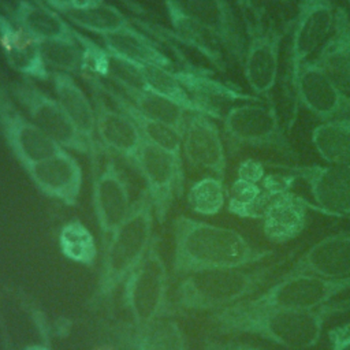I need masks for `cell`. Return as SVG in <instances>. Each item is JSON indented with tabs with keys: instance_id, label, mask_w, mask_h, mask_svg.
Instances as JSON below:
<instances>
[{
	"instance_id": "1",
	"label": "cell",
	"mask_w": 350,
	"mask_h": 350,
	"mask_svg": "<svg viewBox=\"0 0 350 350\" xmlns=\"http://www.w3.org/2000/svg\"><path fill=\"white\" fill-rule=\"evenodd\" d=\"M346 310L347 299L308 310L243 309L230 305L211 312L208 321L216 335H254L282 347L305 350L319 343L328 317Z\"/></svg>"
},
{
	"instance_id": "2",
	"label": "cell",
	"mask_w": 350,
	"mask_h": 350,
	"mask_svg": "<svg viewBox=\"0 0 350 350\" xmlns=\"http://www.w3.org/2000/svg\"><path fill=\"white\" fill-rule=\"evenodd\" d=\"M172 273L183 278L191 273L243 268L260 262L273 250L253 246L232 228L179 215L172 221Z\"/></svg>"
},
{
	"instance_id": "3",
	"label": "cell",
	"mask_w": 350,
	"mask_h": 350,
	"mask_svg": "<svg viewBox=\"0 0 350 350\" xmlns=\"http://www.w3.org/2000/svg\"><path fill=\"white\" fill-rule=\"evenodd\" d=\"M154 219L152 201L142 190L126 219L104 241L101 268L90 299L93 309L111 302L115 291L142 261L154 239Z\"/></svg>"
},
{
	"instance_id": "4",
	"label": "cell",
	"mask_w": 350,
	"mask_h": 350,
	"mask_svg": "<svg viewBox=\"0 0 350 350\" xmlns=\"http://www.w3.org/2000/svg\"><path fill=\"white\" fill-rule=\"evenodd\" d=\"M171 25L187 36L213 63L221 64L220 46L242 67L245 31L228 0H163Z\"/></svg>"
},
{
	"instance_id": "5",
	"label": "cell",
	"mask_w": 350,
	"mask_h": 350,
	"mask_svg": "<svg viewBox=\"0 0 350 350\" xmlns=\"http://www.w3.org/2000/svg\"><path fill=\"white\" fill-rule=\"evenodd\" d=\"M295 252L273 264L252 271L226 268L180 278L175 288V309L185 312H216L257 294Z\"/></svg>"
},
{
	"instance_id": "6",
	"label": "cell",
	"mask_w": 350,
	"mask_h": 350,
	"mask_svg": "<svg viewBox=\"0 0 350 350\" xmlns=\"http://www.w3.org/2000/svg\"><path fill=\"white\" fill-rule=\"evenodd\" d=\"M223 134L231 153L243 148H267L298 160L272 101H242L223 116Z\"/></svg>"
},
{
	"instance_id": "7",
	"label": "cell",
	"mask_w": 350,
	"mask_h": 350,
	"mask_svg": "<svg viewBox=\"0 0 350 350\" xmlns=\"http://www.w3.org/2000/svg\"><path fill=\"white\" fill-rule=\"evenodd\" d=\"M122 302L135 325H146L175 313L168 297V271L156 237L142 261L124 279Z\"/></svg>"
},
{
	"instance_id": "8",
	"label": "cell",
	"mask_w": 350,
	"mask_h": 350,
	"mask_svg": "<svg viewBox=\"0 0 350 350\" xmlns=\"http://www.w3.org/2000/svg\"><path fill=\"white\" fill-rule=\"evenodd\" d=\"M290 30V22L279 27L272 19L264 16V11H256L243 19L245 55L243 77L253 94L258 98H269L276 85L279 72L280 46L284 36Z\"/></svg>"
},
{
	"instance_id": "9",
	"label": "cell",
	"mask_w": 350,
	"mask_h": 350,
	"mask_svg": "<svg viewBox=\"0 0 350 350\" xmlns=\"http://www.w3.org/2000/svg\"><path fill=\"white\" fill-rule=\"evenodd\" d=\"M350 290V276L327 279L308 273L280 275L273 284L234 305L243 309H316Z\"/></svg>"
},
{
	"instance_id": "10",
	"label": "cell",
	"mask_w": 350,
	"mask_h": 350,
	"mask_svg": "<svg viewBox=\"0 0 350 350\" xmlns=\"http://www.w3.org/2000/svg\"><path fill=\"white\" fill-rule=\"evenodd\" d=\"M336 7L332 0H299L290 21V45L286 70V92L293 97L297 74L306 60L319 51L334 29Z\"/></svg>"
},
{
	"instance_id": "11",
	"label": "cell",
	"mask_w": 350,
	"mask_h": 350,
	"mask_svg": "<svg viewBox=\"0 0 350 350\" xmlns=\"http://www.w3.org/2000/svg\"><path fill=\"white\" fill-rule=\"evenodd\" d=\"M10 90L29 119L53 142L66 150L89 156V148L79 135L56 97L41 90L33 79L22 77L12 81Z\"/></svg>"
},
{
	"instance_id": "12",
	"label": "cell",
	"mask_w": 350,
	"mask_h": 350,
	"mask_svg": "<svg viewBox=\"0 0 350 350\" xmlns=\"http://www.w3.org/2000/svg\"><path fill=\"white\" fill-rule=\"evenodd\" d=\"M0 133L23 170L56 153L60 146L45 135L15 100L0 75Z\"/></svg>"
},
{
	"instance_id": "13",
	"label": "cell",
	"mask_w": 350,
	"mask_h": 350,
	"mask_svg": "<svg viewBox=\"0 0 350 350\" xmlns=\"http://www.w3.org/2000/svg\"><path fill=\"white\" fill-rule=\"evenodd\" d=\"M133 165L144 179L156 220L164 223L174 201L183 194V161L145 141Z\"/></svg>"
},
{
	"instance_id": "14",
	"label": "cell",
	"mask_w": 350,
	"mask_h": 350,
	"mask_svg": "<svg viewBox=\"0 0 350 350\" xmlns=\"http://www.w3.org/2000/svg\"><path fill=\"white\" fill-rule=\"evenodd\" d=\"M291 100L294 112L301 107L321 123L350 116V93L342 90L313 59L302 63Z\"/></svg>"
},
{
	"instance_id": "15",
	"label": "cell",
	"mask_w": 350,
	"mask_h": 350,
	"mask_svg": "<svg viewBox=\"0 0 350 350\" xmlns=\"http://www.w3.org/2000/svg\"><path fill=\"white\" fill-rule=\"evenodd\" d=\"M271 167L290 171L302 179L324 215L350 217V167L335 164H280L271 163Z\"/></svg>"
},
{
	"instance_id": "16",
	"label": "cell",
	"mask_w": 350,
	"mask_h": 350,
	"mask_svg": "<svg viewBox=\"0 0 350 350\" xmlns=\"http://www.w3.org/2000/svg\"><path fill=\"white\" fill-rule=\"evenodd\" d=\"M109 350H190L187 336L172 316L146 325L119 320L107 328Z\"/></svg>"
},
{
	"instance_id": "17",
	"label": "cell",
	"mask_w": 350,
	"mask_h": 350,
	"mask_svg": "<svg viewBox=\"0 0 350 350\" xmlns=\"http://www.w3.org/2000/svg\"><path fill=\"white\" fill-rule=\"evenodd\" d=\"M36 189L51 200H56L66 206L78 202L83 175L77 159L60 148L52 156L40 160L25 168Z\"/></svg>"
},
{
	"instance_id": "18",
	"label": "cell",
	"mask_w": 350,
	"mask_h": 350,
	"mask_svg": "<svg viewBox=\"0 0 350 350\" xmlns=\"http://www.w3.org/2000/svg\"><path fill=\"white\" fill-rule=\"evenodd\" d=\"M182 154L191 167L206 170L224 180L227 156L213 118L205 113H187L182 131Z\"/></svg>"
},
{
	"instance_id": "19",
	"label": "cell",
	"mask_w": 350,
	"mask_h": 350,
	"mask_svg": "<svg viewBox=\"0 0 350 350\" xmlns=\"http://www.w3.org/2000/svg\"><path fill=\"white\" fill-rule=\"evenodd\" d=\"M92 204L98 230L105 241L126 219L133 204L127 183L111 159L93 174Z\"/></svg>"
},
{
	"instance_id": "20",
	"label": "cell",
	"mask_w": 350,
	"mask_h": 350,
	"mask_svg": "<svg viewBox=\"0 0 350 350\" xmlns=\"http://www.w3.org/2000/svg\"><path fill=\"white\" fill-rule=\"evenodd\" d=\"M89 85L93 90L92 101L96 113V133L101 148L113 152L133 165L145 142L141 133L124 112L111 105L109 100H105V96L97 86Z\"/></svg>"
},
{
	"instance_id": "21",
	"label": "cell",
	"mask_w": 350,
	"mask_h": 350,
	"mask_svg": "<svg viewBox=\"0 0 350 350\" xmlns=\"http://www.w3.org/2000/svg\"><path fill=\"white\" fill-rule=\"evenodd\" d=\"M52 85L55 97L59 100L60 105L66 111L71 123L85 139L89 148V157L92 167H94L93 174L100 168L97 164L100 156V142L96 133V113L92 97H89L72 75L59 71H52Z\"/></svg>"
},
{
	"instance_id": "22",
	"label": "cell",
	"mask_w": 350,
	"mask_h": 350,
	"mask_svg": "<svg viewBox=\"0 0 350 350\" xmlns=\"http://www.w3.org/2000/svg\"><path fill=\"white\" fill-rule=\"evenodd\" d=\"M308 273L327 279L350 276V230L331 234L306 249L284 275Z\"/></svg>"
},
{
	"instance_id": "23",
	"label": "cell",
	"mask_w": 350,
	"mask_h": 350,
	"mask_svg": "<svg viewBox=\"0 0 350 350\" xmlns=\"http://www.w3.org/2000/svg\"><path fill=\"white\" fill-rule=\"evenodd\" d=\"M0 49L7 64L19 75L38 81L51 79L52 71L42 59L40 44L7 14H0Z\"/></svg>"
},
{
	"instance_id": "24",
	"label": "cell",
	"mask_w": 350,
	"mask_h": 350,
	"mask_svg": "<svg viewBox=\"0 0 350 350\" xmlns=\"http://www.w3.org/2000/svg\"><path fill=\"white\" fill-rule=\"evenodd\" d=\"M83 78L88 81V83H93L97 86L101 93L111 101L112 105H115L118 109L124 112L133 123L137 126L138 131L141 133L144 141L164 149L165 152L171 153L174 157L178 160L183 161V154H182V135L174 130L172 127L157 122L141 111H138L123 94L122 92L115 88L111 83H105L100 79L98 75L90 74V72H83Z\"/></svg>"
},
{
	"instance_id": "25",
	"label": "cell",
	"mask_w": 350,
	"mask_h": 350,
	"mask_svg": "<svg viewBox=\"0 0 350 350\" xmlns=\"http://www.w3.org/2000/svg\"><path fill=\"white\" fill-rule=\"evenodd\" d=\"M313 205L304 197L287 191L271 200L262 215V232L276 245L298 238L308 223V209Z\"/></svg>"
},
{
	"instance_id": "26",
	"label": "cell",
	"mask_w": 350,
	"mask_h": 350,
	"mask_svg": "<svg viewBox=\"0 0 350 350\" xmlns=\"http://www.w3.org/2000/svg\"><path fill=\"white\" fill-rule=\"evenodd\" d=\"M60 15L71 26L85 31L107 36L133 26L130 19L115 5L103 1L93 5L75 7L67 0H34Z\"/></svg>"
},
{
	"instance_id": "27",
	"label": "cell",
	"mask_w": 350,
	"mask_h": 350,
	"mask_svg": "<svg viewBox=\"0 0 350 350\" xmlns=\"http://www.w3.org/2000/svg\"><path fill=\"white\" fill-rule=\"evenodd\" d=\"M313 60L342 90L350 93V14L346 8H336L334 29Z\"/></svg>"
},
{
	"instance_id": "28",
	"label": "cell",
	"mask_w": 350,
	"mask_h": 350,
	"mask_svg": "<svg viewBox=\"0 0 350 350\" xmlns=\"http://www.w3.org/2000/svg\"><path fill=\"white\" fill-rule=\"evenodd\" d=\"M103 46L113 57L135 66H156L168 70H176L171 59L159 48V44L149 40L145 34L137 31L133 26L120 31L101 37Z\"/></svg>"
},
{
	"instance_id": "29",
	"label": "cell",
	"mask_w": 350,
	"mask_h": 350,
	"mask_svg": "<svg viewBox=\"0 0 350 350\" xmlns=\"http://www.w3.org/2000/svg\"><path fill=\"white\" fill-rule=\"evenodd\" d=\"M7 15L37 42L81 36L60 15L34 0H18Z\"/></svg>"
},
{
	"instance_id": "30",
	"label": "cell",
	"mask_w": 350,
	"mask_h": 350,
	"mask_svg": "<svg viewBox=\"0 0 350 350\" xmlns=\"http://www.w3.org/2000/svg\"><path fill=\"white\" fill-rule=\"evenodd\" d=\"M122 94L142 113L146 116L161 122L174 130H176L180 135L186 123L187 112L171 103L170 100L161 97L160 94L146 89L142 85H115Z\"/></svg>"
},
{
	"instance_id": "31",
	"label": "cell",
	"mask_w": 350,
	"mask_h": 350,
	"mask_svg": "<svg viewBox=\"0 0 350 350\" xmlns=\"http://www.w3.org/2000/svg\"><path fill=\"white\" fill-rule=\"evenodd\" d=\"M312 144L327 164L350 167V116L317 124Z\"/></svg>"
},
{
	"instance_id": "32",
	"label": "cell",
	"mask_w": 350,
	"mask_h": 350,
	"mask_svg": "<svg viewBox=\"0 0 350 350\" xmlns=\"http://www.w3.org/2000/svg\"><path fill=\"white\" fill-rule=\"evenodd\" d=\"M38 44L42 59L49 70L70 75H82L86 71V55L83 48L92 44L88 37L81 34L77 38H55Z\"/></svg>"
},
{
	"instance_id": "33",
	"label": "cell",
	"mask_w": 350,
	"mask_h": 350,
	"mask_svg": "<svg viewBox=\"0 0 350 350\" xmlns=\"http://www.w3.org/2000/svg\"><path fill=\"white\" fill-rule=\"evenodd\" d=\"M57 246L64 258L71 262L93 267L97 260V243L90 230L77 217L66 221L57 235Z\"/></svg>"
},
{
	"instance_id": "34",
	"label": "cell",
	"mask_w": 350,
	"mask_h": 350,
	"mask_svg": "<svg viewBox=\"0 0 350 350\" xmlns=\"http://www.w3.org/2000/svg\"><path fill=\"white\" fill-rule=\"evenodd\" d=\"M186 201L189 208L200 216L217 215L227 201L224 180L215 175L196 180L187 190Z\"/></svg>"
},
{
	"instance_id": "35",
	"label": "cell",
	"mask_w": 350,
	"mask_h": 350,
	"mask_svg": "<svg viewBox=\"0 0 350 350\" xmlns=\"http://www.w3.org/2000/svg\"><path fill=\"white\" fill-rule=\"evenodd\" d=\"M261 186L237 178L227 189V211L241 219H262Z\"/></svg>"
},
{
	"instance_id": "36",
	"label": "cell",
	"mask_w": 350,
	"mask_h": 350,
	"mask_svg": "<svg viewBox=\"0 0 350 350\" xmlns=\"http://www.w3.org/2000/svg\"><path fill=\"white\" fill-rule=\"evenodd\" d=\"M298 180V176L290 171H287L286 174L283 172H271V174H265V176L262 178L260 186L262 189V191L273 198L279 194L291 191L293 186L295 185V182Z\"/></svg>"
},
{
	"instance_id": "37",
	"label": "cell",
	"mask_w": 350,
	"mask_h": 350,
	"mask_svg": "<svg viewBox=\"0 0 350 350\" xmlns=\"http://www.w3.org/2000/svg\"><path fill=\"white\" fill-rule=\"evenodd\" d=\"M237 175L243 180L260 185L262 178L265 176L264 161L256 159H245L239 163L237 168Z\"/></svg>"
},
{
	"instance_id": "38",
	"label": "cell",
	"mask_w": 350,
	"mask_h": 350,
	"mask_svg": "<svg viewBox=\"0 0 350 350\" xmlns=\"http://www.w3.org/2000/svg\"><path fill=\"white\" fill-rule=\"evenodd\" d=\"M202 350H262V349L241 340L206 336L202 340Z\"/></svg>"
},
{
	"instance_id": "39",
	"label": "cell",
	"mask_w": 350,
	"mask_h": 350,
	"mask_svg": "<svg viewBox=\"0 0 350 350\" xmlns=\"http://www.w3.org/2000/svg\"><path fill=\"white\" fill-rule=\"evenodd\" d=\"M327 336L331 350H350V321L329 328Z\"/></svg>"
},
{
	"instance_id": "40",
	"label": "cell",
	"mask_w": 350,
	"mask_h": 350,
	"mask_svg": "<svg viewBox=\"0 0 350 350\" xmlns=\"http://www.w3.org/2000/svg\"><path fill=\"white\" fill-rule=\"evenodd\" d=\"M237 1V4H238V7H239V10H241V12H242V18L245 19V18H247V16H250L254 11H256V5H254V3H253V0H235Z\"/></svg>"
},
{
	"instance_id": "41",
	"label": "cell",
	"mask_w": 350,
	"mask_h": 350,
	"mask_svg": "<svg viewBox=\"0 0 350 350\" xmlns=\"http://www.w3.org/2000/svg\"><path fill=\"white\" fill-rule=\"evenodd\" d=\"M22 350H52L46 343H42V342H37V343H30V345H26Z\"/></svg>"
},
{
	"instance_id": "42",
	"label": "cell",
	"mask_w": 350,
	"mask_h": 350,
	"mask_svg": "<svg viewBox=\"0 0 350 350\" xmlns=\"http://www.w3.org/2000/svg\"><path fill=\"white\" fill-rule=\"evenodd\" d=\"M347 299V304H349V310H350V298H346Z\"/></svg>"
},
{
	"instance_id": "43",
	"label": "cell",
	"mask_w": 350,
	"mask_h": 350,
	"mask_svg": "<svg viewBox=\"0 0 350 350\" xmlns=\"http://www.w3.org/2000/svg\"><path fill=\"white\" fill-rule=\"evenodd\" d=\"M275 1H286V0H275Z\"/></svg>"
},
{
	"instance_id": "44",
	"label": "cell",
	"mask_w": 350,
	"mask_h": 350,
	"mask_svg": "<svg viewBox=\"0 0 350 350\" xmlns=\"http://www.w3.org/2000/svg\"><path fill=\"white\" fill-rule=\"evenodd\" d=\"M347 3H349V7H350V0H347Z\"/></svg>"
}]
</instances>
